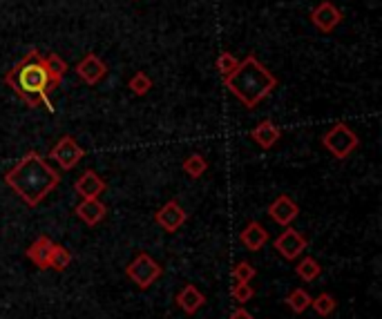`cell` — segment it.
Instances as JSON below:
<instances>
[{
	"mask_svg": "<svg viewBox=\"0 0 382 319\" xmlns=\"http://www.w3.org/2000/svg\"><path fill=\"white\" fill-rule=\"evenodd\" d=\"M257 274V270L253 268L248 261H239L235 268H233V281L235 283H251L253 277Z\"/></svg>",
	"mask_w": 382,
	"mask_h": 319,
	"instance_id": "26",
	"label": "cell"
},
{
	"mask_svg": "<svg viewBox=\"0 0 382 319\" xmlns=\"http://www.w3.org/2000/svg\"><path fill=\"white\" fill-rule=\"evenodd\" d=\"M311 23H313L322 34H331L337 25L342 23V12L337 10L333 3L324 0V3H319L315 10L311 12Z\"/></svg>",
	"mask_w": 382,
	"mask_h": 319,
	"instance_id": "8",
	"label": "cell"
},
{
	"mask_svg": "<svg viewBox=\"0 0 382 319\" xmlns=\"http://www.w3.org/2000/svg\"><path fill=\"white\" fill-rule=\"evenodd\" d=\"M230 319H253V315H251V313H248V310H246V308H242V306H239V308L235 310V313H233V315H230Z\"/></svg>",
	"mask_w": 382,
	"mask_h": 319,
	"instance_id": "28",
	"label": "cell"
},
{
	"mask_svg": "<svg viewBox=\"0 0 382 319\" xmlns=\"http://www.w3.org/2000/svg\"><path fill=\"white\" fill-rule=\"evenodd\" d=\"M215 65H217V72H219V76H221V78H226L228 74H233L235 69H237L239 60H237L233 54H230V51H221Z\"/></svg>",
	"mask_w": 382,
	"mask_h": 319,
	"instance_id": "25",
	"label": "cell"
},
{
	"mask_svg": "<svg viewBox=\"0 0 382 319\" xmlns=\"http://www.w3.org/2000/svg\"><path fill=\"white\" fill-rule=\"evenodd\" d=\"M311 308H313L319 317H328L337 308V301H335L333 295H328V292H322V295H317L315 299H311Z\"/></svg>",
	"mask_w": 382,
	"mask_h": 319,
	"instance_id": "23",
	"label": "cell"
},
{
	"mask_svg": "<svg viewBox=\"0 0 382 319\" xmlns=\"http://www.w3.org/2000/svg\"><path fill=\"white\" fill-rule=\"evenodd\" d=\"M128 87H130V90L135 92L137 96H146L150 90H153V78H150L146 72H137V74L128 81Z\"/></svg>",
	"mask_w": 382,
	"mask_h": 319,
	"instance_id": "24",
	"label": "cell"
},
{
	"mask_svg": "<svg viewBox=\"0 0 382 319\" xmlns=\"http://www.w3.org/2000/svg\"><path fill=\"white\" fill-rule=\"evenodd\" d=\"M5 183L19 194L25 206L36 208L60 183V174L38 152L32 150L5 174Z\"/></svg>",
	"mask_w": 382,
	"mask_h": 319,
	"instance_id": "1",
	"label": "cell"
},
{
	"mask_svg": "<svg viewBox=\"0 0 382 319\" xmlns=\"http://www.w3.org/2000/svg\"><path fill=\"white\" fill-rule=\"evenodd\" d=\"M5 83L12 87L19 99H23L32 110L45 105L52 110L49 94L56 90L52 83L49 72L45 67V58L38 54V49H30L25 58H21L10 72L5 74Z\"/></svg>",
	"mask_w": 382,
	"mask_h": 319,
	"instance_id": "2",
	"label": "cell"
},
{
	"mask_svg": "<svg viewBox=\"0 0 382 319\" xmlns=\"http://www.w3.org/2000/svg\"><path fill=\"white\" fill-rule=\"evenodd\" d=\"M161 274H164L161 263H157L148 252H139L135 259L128 263V268H126V277L132 283H137L141 290H146V288L153 286V283L161 277Z\"/></svg>",
	"mask_w": 382,
	"mask_h": 319,
	"instance_id": "5",
	"label": "cell"
},
{
	"mask_svg": "<svg viewBox=\"0 0 382 319\" xmlns=\"http://www.w3.org/2000/svg\"><path fill=\"white\" fill-rule=\"evenodd\" d=\"M72 263V252L67 250L65 246H60V244H54L52 246V252H49V265L47 268L52 270H65L67 265Z\"/></svg>",
	"mask_w": 382,
	"mask_h": 319,
	"instance_id": "19",
	"label": "cell"
},
{
	"mask_svg": "<svg viewBox=\"0 0 382 319\" xmlns=\"http://www.w3.org/2000/svg\"><path fill=\"white\" fill-rule=\"evenodd\" d=\"M286 306L293 310V313H297L302 315L304 310L311 306V295L304 290V288H295V290H291L289 292V297H286Z\"/></svg>",
	"mask_w": 382,
	"mask_h": 319,
	"instance_id": "21",
	"label": "cell"
},
{
	"mask_svg": "<svg viewBox=\"0 0 382 319\" xmlns=\"http://www.w3.org/2000/svg\"><path fill=\"white\" fill-rule=\"evenodd\" d=\"M74 215L81 219L83 224L96 226L105 219V215H108V208H105V203H101L99 199H83L74 208Z\"/></svg>",
	"mask_w": 382,
	"mask_h": 319,
	"instance_id": "14",
	"label": "cell"
},
{
	"mask_svg": "<svg viewBox=\"0 0 382 319\" xmlns=\"http://www.w3.org/2000/svg\"><path fill=\"white\" fill-rule=\"evenodd\" d=\"M306 246H308L306 237L297 233L295 228H289V226L284 228V233L278 239H275V250H278L286 261L297 259V257L306 250Z\"/></svg>",
	"mask_w": 382,
	"mask_h": 319,
	"instance_id": "7",
	"label": "cell"
},
{
	"mask_svg": "<svg viewBox=\"0 0 382 319\" xmlns=\"http://www.w3.org/2000/svg\"><path fill=\"white\" fill-rule=\"evenodd\" d=\"M83 156H85V150L76 143L74 137H69V134L60 137L54 143V147L49 150V158H52V161H56L63 172L74 170V167L81 163Z\"/></svg>",
	"mask_w": 382,
	"mask_h": 319,
	"instance_id": "6",
	"label": "cell"
},
{
	"mask_svg": "<svg viewBox=\"0 0 382 319\" xmlns=\"http://www.w3.org/2000/svg\"><path fill=\"white\" fill-rule=\"evenodd\" d=\"M280 137H282V130L275 126L273 121H262V123H257V128L251 130V139L262 150H271L280 141Z\"/></svg>",
	"mask_w": 382,
	"mask_h": 319,
	"instance_id": "16",
	"label": "cell"
},
{
	"mask_svg": "<svg viewBox=\"0 0 382 319\" xmlns=\"http://www.w3.org/2000/svg\"><path fill=\"white\" fill-rule=\"evenodd\" d=\"M105 74H108V65L96 56V54H85L81 60L76 63V76L81 78L87 85H96L101 83Z\"/></svg>",
	"mask_w": 382,
	"mask_h": 319,
	"instance_id": "9",
	"label": "cell"
},
{
	"mask_svg": "<svg viewBox=\"0 0 382 319\" xmlns=\"http://www.w3.org/2000/svg\"><path fill=\"white\" fill-rule=\"evenodd\" d=\"M269 217L278 226L286 228V226H291L293 221L300 217V206L289 197V194H280V197L269 206Z\"/></svg>",
	"mask_w": 382,
	"mask_h": 319,
	"instance_id": "10",
	"label": "cell"
},
{
	"mask_svg": "<svg viewBox=\"0 0 382 319\" xmlns=\"http://www.w3.org/2000/svg\"><path fill=\"white\" fill-rule=\"evenodd\" d=\"M295 272L302 281H315L319 274H322V265H319L313 257H304L297 265H295Z\"/></svg>",
	"mask_w": 382,
	"mask_h": 319,
	"instance_id": "20",
	"label": "cell"
},
{
	"mask_svg": "<svg viewBox=\"0 0 382 319\" xmlns=\"http://www.w3.org/2000/svg\"><path fill=\"white\" fill-rule=\"evenodd\" d=\"M105 188H108V183H105V179H101L94 170H85L74 181V190L78 192V197H83V199H99L105 192Z\"/></svg>",
	"mask_w": 382,
	"mask_h": 319,
	"instance_id": "12",
	"label": "cell"
},
{
	"mask_svg": "<svg viewBox=\"0 0 382 319\" xmlns=\"http://www.w3.org/2000/svg\"><path fill=\"white\" fill-rule=\"evenodd\" d=\"M45 67H47L49 78H52V83H54V87H58L60 83H63L65 72H67V63L63 58H60L58 54H47L45 56Z\"/></svg>",
	"mask_w": 382,
	"mask_h": 319,
	"instance_id": "18",
	"label": "cell"
},
{
	"mask_svg": "<svg viewBox=\"0 0 382 319\" xmlns=\"http://www.w3.org/2000/svg\"><path fill=\"white\" fill-rule=\"evenodd\" d=\"M181 167H183L186 174L192 176V179H199V176H203V172L208 170V161L201 154L194 152V154H190L188 158H186Z\"/></svg>",
	"mask_w": 382,
	"mask_h": 319,
	"instance_id": "22",
	"label": "cell"
},
{
	"mask_svg": "<svg viewBox=\"0 0 382 319\" xmlns=\"http://www.w3.org/2000/svg\"><path fill=\"white\" fill-rule=\"evenodd\" d=\"M224 85L244 108L253 110L278 87V78L255 56H246L244 60H239L235 72L224 78Z\"/></svg>",
	"mask_w": 382,
	"mask_h": 319,
	"instance_id": "3",
	"label": "cell"
},
{
	"mask_svg": "<svg viewBox=\"0 0 382 319\" xmlns=\"http://www.w3.org/2000/svg\"><path fill=\"white\" fill-rule=\"evenodd\" d=\"M255 290L253 286H248V283H233V288H230V297H233L235 304H246L248 299H253Z\"/></svg>",
	"mask_w": 382,
	"mask_h": 319,
	"instance_id": "27",
	"label": "cell"
},
{
	"mask_svg": "<svg viewBox=\"0 0 382 319\" xmlns=\"http://www.w3.org/2000/svg\"><path fill=\"white\" fill-rule=\"evenodd\" d=\"M206 304V297H203V292L188 283V286H183L179 292H177V306H179L186 315H194L197 310Z\"/></svg>",
	"mask_w": 382,
	"mask_h": 319,
	"instance_id": "15",
	"label": "cell"
},
{
	"mask_svg": "<svg viewBox=\"0 0 382 319\" xmlns=\"http://www.w3.org/2000/svg\"><path fill=\"white\" fill-rule=\"evenodd\" d=\"M52 246H54V241H52L49 237H38L36 241H34V244L27 248V250H25V255H27V259H30L34 265H36V268L47 270Z\"/></svg>",
	"mask_w": 382,
	"mask_h": 319,
	"instance_id": "17",
	"label": "cell"
},
{
	"mask_svg": "<svg viewBox=\"0 0 382 319\" xmlns=\"http://www.w3.org/2000/svg\"><path fill=\"white\" fill-rule=\"evenodd\" d=\"M186 219H188V215H186V210L175 199L164 203L155 215V221L166 230V233H177V230L186 224Z\"/></svg>",
	"mask_w": 382,
	"mask_h": 319,
	"instance_id": "11",
	"label": "cell"
},
{
	"mask_svg": "<svg viewBox=\"0 0 382 319\" xmlns=\"http://www.w3.org/2000/svg\"><path fill=\"white\" fill-rule=\"evenodd\" d=\"M322 145L337 158V161H346V158L358 150L360 141H358V134H355L346 123H335L331 130L324 132Z\"/></svg>",
	"mask_w": 382,
	"mask_h": 319,
	"instance_id": "4",
	"label": "cell"
},
{
	"mask_svg": "<svg viewBox=\"0 0 382 319\" xmlns=\"http://www.w3.org/2000/svg\"><path fill=\"white\" fill-rule=\"evenodd\" d=\"M269 239H271L269 230H266L260 221H248L246 228L239 233V241H242L251 252L262 250V248L269 244Z\"/></svg>",
	"mask_w": 382,
	"mask_h": 319,
	"instance_id": "13",
	"label": "cell"
}]
</instances>
